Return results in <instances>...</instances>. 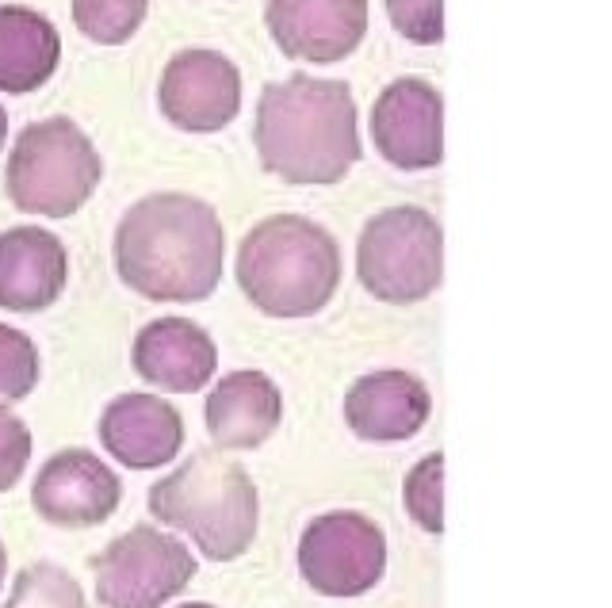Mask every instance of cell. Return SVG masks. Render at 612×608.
I'll return each instance as SVG.
<instances>
[{
  "mask_svg": "<svg viewBox=\"0 0 612 608\" xmlns=\"http://www.w3.org/2000/svg\"><path fill=\"white\" fill-rule=\"evenodd\" d=\"M222 222L211 203L184 192L138 199L115 226V272L153 303H199L222 276Z\"/></svg>",
  "mask_w": 612,
  "mask_h": 608,
  "instance_id": "obj_1",
  "label": "cell"
},
{
  "mask_svg": "<svg viewBox=\"0 0 612 608\" xmlns=\"http://www.w3.org/2000/svg\"><path fill=\"white\" fill-rule=\"evenodd\" d=\"M253 142L261 165L295 188L337 184L360 161L356 104L345 81L291 73L264 85Z\"/></svg>",
  "mask_w": 612,
  "mask_h": 608,
  "instance_id": "obj_2",
  "label": "cell"
},
{
  "mask_svg": "<svg viewBox=\"0 0 612 608\" xmlns=\"http://www.w3.org/2000/svg\"><path fill=\"white\" fill-rule=\"evenodd\" d=\"M238 287L268 318H310L341 283V249L326 226L272 215L238 245Z\"/></svg>",
  "mask_w": 612,
  "mask_h": 608,
  "instance_id": "obj_3",
  "label": "cell"
},
{
  "mask_svg": "<svg viewBox=\"0 0 612 608\" xmlns=\"http://www.w3.org/2000/svg\"><path fill=\"white\" fill-rule=\"evenodd\" d=\"M257 486L238 459L192 452L150 486V513L176 532H188L207 559L230 563L257 536Z\"/></svg>",
  "mask_w": 612,
  "mask_h": 608,
  "instance_id": "obj_4",
  "label": "cell"
},
{
  "mask_svg": "<svg viewBox=\"0 0 612 608\" xmlns=\"http://www.w3.org/2000/svg\"><path fill=\"white\" fill-rule=\"evenodd\" d=\"M100 173L104 165L92 138L73 119L54 115L16 134L4 165V192L23 215L69 218L92 199Z\"/></svg>",
  "mask_w": 612,
  "mask_h": 608,
  "instance_id": "obj_5",
  "label": "cell"
},
{
  "mask_svg": "<svg viewBox=\"0 0 612 608\" xmlns=\"http://www.w3.org/2000/svg\"><path fill=\"white\" fill-rule=\"evenodd\" d=\"M356 276L379 303L429 299L444 276L440 222L421 207H387L364 222L356 241Z\"/></svg>",
  "mask_w": 612,
  "mask_h": 608,
  "instance_id": "obj_6",
  "label": "cell"
},
{
  "mask_svg": "<svg viewBox=\"0 0 612 608\" xmlns=\"http://www.w3.org/2000/svg\"><path fill=\"white\" fill-rule=\"evenodd\" d=\"M92 574L104 608H161L196 578V555L169 532L134 524L92 559Z\"/></svg>",
  "mask_w": 612,
  "mask_h": 608,
  "instance_id": "obj_7",
  "label": "cell"
},
{
  "mask_svg": "<svg viewBox=\"0 0 612 608\" xmlns=\"http://www.w3.org/2000/svg\"><path fill=\"white\" fill-rule=\"evenodd\" d=\"M383 570L387 540L364 513H322L299 536V574L322 597H360L383 578Z\"/></svg>",
  "mask_w": 612,
  "mask_h": 608,
  "instance_id": "obj_8",
  "label": "cell"
},
{
  "mask_svg": "<svg viewBox=\"0 0 612 608\" xmlns=\"http://www.w3.org/2000/svg\"><path fill=\"white\" fill-rule=\"evenodd\" d=\"M161 115L188 134H215L241 111V73L219 50H180L161 73Z\"/></svg>",
  "mask_w": 612,
  "mask_h": 608,
  "instance_id": "obj_9",
  "label": "cell"
},
{
  "mask_svg": "<svg viewBox=\"0 0 612 608\" xmlns=\"http://www.w3.org/2000/svg\"><path fill=\"white\" fill-rule=\"evenodd\" d=\"M372 142L394 169L421 173L444 157V96L421 77H398L372 104Z\"/></svg>",
  "mask_w": 612,
  "mask_h": 608,
  "instance_id": "obj_10",
  "label": "cell"
},
{
  "mask_svg": "<svg viewBox=\"0 0 612 608\" xmlns=\"http://www.w3.org/2000/svg\"><path fill=\"white\" fill-rule=\"evenodd\" d=\"M119 498V475L88 448L54 452L31 486L35 513L54 528H96L119 509Z\"/></svg>",
  "mask_w": 612,
  "mask_h": 608,
  "instance_id": "obj_11",
  "label": "cell"
},
{
  "mask_svg": "<svg viewBox=\"0 0 612 608\" xmlns=\"http://www.w3.org/2000/svg\"><path fill=\"white\" fill-rule=\"evenodd\" d=\"M264 23L291 62L333 66L364 43L368 0H268Z\"/></svg>",
  "mask_w": 612,
  "mask_h": 608,
  "instance_id": "obj_12",
  "label": "cell"
},
{
  "mask_svg": "<svg viewBox=\"0 0 612 608\" xmlns=\"http://www.w3.org/2000/svg\"><path fill=\"white\" fill-rule=\"evenodd\" d=\"M100 444L131 471H153L180 456L184 417L157 394H119L100 413Z\"/></svg>",
  "mask_w": 612,
  "mask_h": 608,
  "instance_id": "obj_13",
  "label": "cell"
},
{
  "mask_svg": "<svg viewBox=\"0 0 612 608\" xmlns=\"http://www.w3.org/2000/svg\"><path fill=\"white\" fill-rule=\"evenodd\" d=\"M134 371L169 394H196L203 391L215 368H219V352L211 333L188 318H157L134 337L131 348Z\"/></svg>",
  "mask_w": 612,
  "mask_h": 608,
  "instance_id": "obj_14",
  "label": "cell"
},
{
  "mask_svg": "<svg viewBox=\"0 0 612 608\" xmlns=\"http://www.w3.org/2000/svg\"><path fill=\"white\" fill-rule=\"evenodd\" d=\"M69 280L66 245L43 226H12L0 234V310L39 314L58 303Z\"/></svg>",
  "mask_w": 612,
  "mask_h": 608,
  "instance_id": "obj_15",
  "label": "cell"
},
{
  "mask_svg": "<svg viewBox=\"0 0 612 608\" xmlns=\"http://www.w3.org/2000/svg\"><path fill=\"white\" fill-rule=\"evenodd\" d=\"M345 421L360 440H410L429 421V391L410 371L360 375L345 394Z\"/></svg>",
  "mask_w": 612,
  "mask_h": 608,
  "instance_id": "obj_16",
  "label": "cell"
},
{
  "mask_svg": "<svg viewBox=\"0 0 612 608\" xmlns=\"http://www.w3.org/2000/svg\"><path fill=\"white\" fill-rule=\"evenodd\" d=\"M203 417H207V433L219 448L249 452V448H261L280 429L284 398L264 371H230L207 394Z\"/></svg>",
  "mask_w": 612,
  "mask_h": 608,
  "instance_id": "obj_17",
  "label": "cell"
},
{
  "mask_svg": "<svg viewBox=\"0 0 612 608\" xmlns=\"http://www.w3.org/2000/svg\"><path fill=\"white\" fill-rule=\"evenodd\" d=\"M62 62V39L43 12L0 4V92L27 96L43 88Z\"/></svg>",
  "mask_w": 612,
  "mask_h": 608,
  "instance_id": "obj_18",
  "label": "cell"
},
{
  "mask_svg": "<svg viewBox=\"0 0 612 608\" xmlns=\"http://www.w3.org/2000/svg\"><path fill=\"white\" fill-rule=\"evenodd\" d=\"M4 608H88L81 586L73 574L58 563H31L23 566L12 582V593Z\"/></svg>",
  "mask_w": 612,
  "mask_h": 608,
  "instance_id": "obj_19",
  "label": "cell"
},
{
  "mask_svg": "<svg viewBox=\"0 0 612 608\" xmlns=\"http://www.w3.org/2000/svg\"><path fill=\"white\" fill-rule=\"evenodd\" d=\"M150 0H73L77 31L100 46L127 43L146 20Z\"/></svg>",
  "mask_w": 612,
  "mask_h": 608,
  "instance_id": "obj_20",
  "label": "cell"
},
{
  "mask_svg": "<svg viewBox=\"0 0 612 608\" xmlns=\"http://www.w3.org/2000/svg\"><path fill=\"white\" fill-rule=\"evenodd\" d=\"M406 513L410 521L421 528V532H433L440 536L444 532V456L433 452V456L417 459L414 471L406 475Z\"/></svg>",
  "mask_w": 612,
  "mask_h": 608,
  "instance_id": "obj_21",
  "label": "cell"
},
{
  "mask_svg": "<svg viewBox=\"0 0 612 608\" xmlns=\"http://www.w3.org/2000/svg\"><path fill=\"white\" fill-rule=\"evenodd\" d=\"M39 383V348L20 329L0 322V402H20Z\"/></svg>",
  "mask_w": 612,
  "mask_h": 608,
  "instance_id": "obj_22",
  "label": "cell"
},
{
  "mask_svg": "<svg viewBox=\"0 0 612 608\" xmlns=\"http://www.w3.org/2000/svg\"><path fill=\"white\" fill-rule=\"evenodd\" d=\"M387 16L402 39L437 46L444 39V0H387Z\"/></svg>",
  "mask_w": 612,
  "mask_h": 608,
  "instance_id": "obj_23",
  "label": "cell"
},
{
  "mask_svg": "<svg viewBox=\"0 0 612 608\" xmlns=\"http://www.w3.org/2000/svg\"><path fill=\"white\" fill-rule=\"evenodd\" d=\"M31 459V433L16 413L0 402V494L12 490L27 471Z\"/></svg>",
  "mask_w": 612,
  "mask_h": 608,
  "instance_id": "obj_24",
  "label": "cell"
},
{
  "mask_svg": "<svg viewBox=\"0 0 612 608\" xmlns=\"http://www.w3.org/2000/svg\"><path fill=\"white\" fill-rule=\"evenodd\" d=\"M4 138H8V115L0 108V150H4Z\"/></svg>",
  "mask_w": 612,
  "mask_h": 608,
  "instance_id": "obj_25",
  "label": "cell"
},
{
  "mask_svg": "<svg viewBox=\"0 0 612 608\" xmlns=\"http://www.w3.org/2000/svg\"><path fill=\"white\" fill-rule=\"evenodd\" d=\"M4 570H8V555H4V543H0V586H4Z\"/></svg>",
  "mask_w": 612,
  "mask_h": 608,
  "instance_id": "obj_26",
  "label": "cell"
},
{
  "mask_svg": "<svg viewBox=\"0 0 612 608\" xmlns=\"http://www.w3.org/2000/svg\"><path fill=\"white\" fill-rule=\"evenodd\" d=\"M180 608H215V605H203V601H188V605H180Z\"/></svg>",
  "mask_w": 612,
  "mask_h": 608,
  "instance_id": "obj_27",
  "label": "cell"
}]
</instances>
